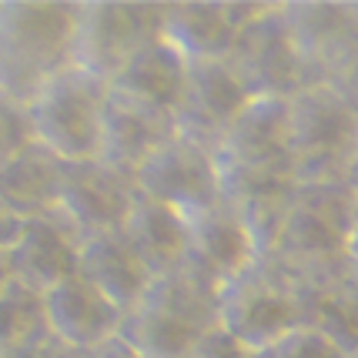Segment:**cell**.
<instances>
[{
    "instance_id": "cell-1",
    "label": "cell",
    "mask_w": 358,
    "mask_h": 358,
    "mask_svg": "<svg viewBox=\"0 0 358 358\" xmlns=\"http://www.w3.org/2000/svg\"><path fill=\"white\" fill-rule=\"evenodd\" d=\"M218 281L185 258L148 281L141 301L121 322V335L144 358H187L204 331L218 325Z\"/></svg>"
},
{
    "instance_id": "cell-2",
    "label": "cell",
    "mask_w": 358,
    "mask_h": 358,
    "mask_svg": "<svg viewBox=\"0 0 358 358\" xmlns=\"http://www.w3.org/2000/svg\"><path fill=\"white\" fill-rule=\"evenodd\" d=\"M78 3H0V91L17 104L74 64Z\"/></svg>"
},
{
    "instance_id": "cell-3",
    "label": "cell",
    "mask_w": 358,
    "mask_h": 358,
    "mask_svg": "<svg viewBox=\"0 0 358 358\" xmlns=\"http://www.w3.org/2000/svg\"><path fill=\"white\" fill-rule=\"evenodd\" d=\"M108 94V80L94 78L78 64L64 67L27 104L34 141L64 164L94 161L101 155V121Z\"/></svg>"
},
{
    "instance_id": "cell-4",
    "label": "cell",
    "mask_w": 358,
    "mask_h": 358,
    "mask_svg": "<svg viewBox=\"0 0 358 358\" xmlns=\"http://www.w3.org/2000/svg\"><path fill=\"white\" fill-rule=\"evenodd\" d=\"M358 141V104L338 87L305 84L288 97V155L295 181L348 178Z\"/></svg>"
},
{
    "instance_id": "cell-5",
    "label": "cell",
    "mask_w": 358,
    "mask_h": 358,
    "mask_svg": "<svg viewBox=\"0 0 358 358\" xmlns=\"http://www.w3.org/2000/svg\"><path fill=\"white\" fill-rule=\"evenodd\" d=\"M305 325V305L278 268L255 258L218 292V328L251 355Z\"/></svg>"
},
{
    "instance_id": "cell-6",
    "label": "cell",
    "mask_w": 358,
    "mask_h": 358,
    "mask_svg": "<svg viewBox=\"0 0 358 358\" xmlns=\"http://www.w3.org/2000/svg\"><path fill=\"white\" fill-rule=\"evenodd\" d=\"M228 64L251 97H295L308 84L285 3H248V17L234 37Z\"/></svg>"
},
{
    "instance_id": "cell-7",
    "label": "cell",
    "mask_w": 358,
    "mask_h": 358,
    "mask_svg": "<svg viewBox=\"0 0 358 358\" xmlns=\"http://www.w3.org/2000/svg\"><path fill=\"white\" fill-rule=\"evenodd\" d=\"M288 27L305 61L308 84L358 91V7L355 3H285ZM358 104V101H355Z\"/></svg>"
},
{
    "instance_id": "cell-8",
    "label": "cell",
    "mask_w": 358,
    "mask_h": 358,
    "mask_svg": "<svg viewBox=\"0 0 358 358\" xmlns=\"http://www.w3.org/2000/svg\"><path fill=\"white\" fill-rule=\"evenodd\" d=\"M164 7L155 3H78L74 64L114 84L127 61L161 34Z\"/></svg>"
},
{
    "instance_id": "cell-9",
    "label": "cell",
    "mask_w": 358,
    "mask_h": 358,
    "mask_svg": "<svg viewBox=\"0 0 358 358\" xmlns=\"http://www.w3.org/2000/svg\"><path fill=\"white\" fill-rule=\"evenodd\" d=\"M134 191L148 201L168 204L178 215L221 201V171L215 148L174 131L134 171Z\"/></svg>"
},
{
    "instance_id": "cell-10",
    "label": "cell",
    "mask_w": 358,
    "mask_h": 358,
    "mask_svg": "<svg viewBox=\"0 0 358 358\" xmlns=\"http://www.w3.org/2000/svg\"><path fill=\"white\" fill-rule=\"evenodd\" d=\"M221 171L292 178L288 155V97H251L215 148Z\"/></svg>"
},
{
    "instance_id": "cell-11",
    "label": "cell",
    "mask_w": 358,
    "mask_h": 358,
    "mask_svg": "<svg viewBox=\"0 0 358 358\" xmlns=\"http://www.w3.org/2000/svg\"><path fill=\"white\" fill-rule=\"evenodd\" d=\"M138 198L134 181L127 174L114 171L101 157L74 161L61 168L57 208L54 215L80 238L101 231H117L124 224L131 204Z\"/></svg>"
},
{
    "instance_id": "cell-12",
    "label": "cell",
    "mask_w": 358,
    "mask_h": 358,
    "mask_svg": "<svg viewBox=\"0 0 358 358\" xmlns=\"http://www.w3.org/2000/svg\"><path fill=\"white\" fill-rule=\"evenodd\" d=\"M251 101L248 87L224 61H187V80L181 104L174 110V124L181 134L201 141L208 148H218L224 131Z\"/></svg>"
},
{
    "instance_id": "cell-13",
    "label": "cell",
    "mask_w": 358,
    "mask_h": 358,
    "mask_svg": "<svg viewBox=\"0 0 358 358\" xmlns=\"http://www.w3.org/2000/svg\"><path fill=\"white\" fill-rule=\"evenodd\" d=\"M174 131L178 124L168 110L110 87L108 104H104V121H101V155L97 157L110 164L114 171L134 178V171Z\"/></svg>"
},
{
    "instance_id": "cell-14",
    "label": "cell",
    "mask_w": 358,
    "mask_h": 358,
    "mask_svg": "<svg viewBox=\"0 0 358 358\" xmlns=\"http://www.w3.org/2000/svg\"><path fill=\"white\" fill-rule=\"evenodd\" d=\"M41 298H44L47 331L71 352H87L94 345L121 335L124 312L101 295L87 278H80L78 271L57 281Z\"/></svg>"
},
{
    "instance_id": "cell-15",
    "label": "cell",
    "mask_w": 358,
    "mask_h": 358,
    "mask_svg": "<svg viewBox=\"0 0 358 358\" xmlns=\"http://www.w3.org/2000/svg\"><path fill=\"white\" fill-rule=\"evenodd\" d=\"M187 224V262L198 265L218 285L231 281L255 262V238L248 224L224 201L185 215Z\"/></svg>"
},
{
    "instance_id": "cell-16",
    "label": "cell",
    "mask_w": 358,
    "mask_h": 358,
    "mask_svg": "<svg viewBox=\"0 0 358 358\" xmlns=\"http://www.w3.org/2000/svg\"><path fill=\"white\" fill-rule=\"evenodd\" d=\"M7 265L20 285L44 295L57 281L71 278L78 271V234L54 211L27 218L14 251L7 255Z\"/></svg>"
},
{
    "instance_id": "cell-17",
    "label": "cell",
    "mask_w": 358,
    "mask_h": 358,
    "mask_svg": "<svg viewBox=\"0 0 358 358\" xmlns=\"http://www.w3.org/2000/svg\"><path fill=\"white\" fill-rule=\"evenodd\" d=\"M78 275L87 278L101 295L114 301L121 312H131L148 288V268L131 248L124 231H101L78 241Z\"/></svg>"
},
{
    "instance_id": "cell-18",
    "label": "cell",
    "mask_w": 358,
    "mask_h": 358,
    "mask_svg": "<svg viewBox=\"0 0 358 358\" xmlns=\"http://www.w3.org/2000/svg\"><path fill=\"white\" fill-rule=\"evenodd\" d=\"M248 17V3H174L164 7L161 34L187 61H224Z\"/></svg>"
},
{
    "instance_id": "cell-19",
    "label": "cell",
    "mask_w": 358,
    "mask_h": 358,
    "mask_svg": "<svg viewBox=\"0 0 358 358\" xmlns=\"http://www.w3.org/2000/svg\"><path fill=\"white\" fill-rule=\"evenodd\" d=\"M185 80H187V57L164 34H157L151 44H144L127 61V67L114 78L110 87L131 94L138 101H148V104L168 110L174 117V110L181 104V94H185Z\"/></svg>"
},
{
    "instance_id": "cell-20",
    "label": "cell",
    "mask_w": 358,
    "mask_h": 358,
    "mask_svg": "<svg viewBox=\"0 0 358 358\" xmlns=\"http://www.w3.org/2000/svg\"><path fill=\"white\" fill-rule=\"evenodd\" d=\"M124 238L131 248L138 251L144 262L148 275H164L178 268L187 258V224L185 215H178L168 204L148 201V198H134L131 211H127L124 224H121Z\"/></svg>"
},
{
    "instance_id": "cell-21",
    "label": "cell",
    "mask_w": 358,
    "mask_h": 358,
    "mask_svg": "<svg viewBox=\"0 0 358 358\" xmlns=\"http://www.w3.org/2000/svg\"><path fill=\"white\" fill-rule=\"evenodd\" d=\"M61 168L64 161H57L34 141L24 151H17L10 161L0 164V201L24 218L50 215L57 208Z\"/></svg>"
},
{
    "instance_id": "cell-22",
    "label": "cell",
    "mask_w": 358,
    "mask_h": 358,
    "mask_svg": "<svg viewBox=\"0 0 358 358\" xmlns=\"http://www.w3.org/2000/svg\"><path fill=\"white\" fill-rule=\"evenodd\" d=\"M44 331V298L34 288L20 285L17 278L10 285H3L0 288V355L14 352Z\"/></svg>"
},
{
    "instance_id": "cell-23",
    "label": "cell",
    "mask_w": 358,
    "mask_h": 358,
    "mask_svg": "<svg viewBox=\"0 0 358 358\" xmlns=\"http://www.w3.org/2000/svg\"><path fill=\"white\" fill-rule=\"evenodd\" d=\"M251 358H345V355H342V348L331 342V338H325L318 328L301 325L292 335H285L281 342L255 352Z\"/></svg>"
},
{
    "instance_id": "cell-24",
    "label": "cell",
    "mask_w": 358,
    "mask_h": 358,
    "mask_svg": "<svg viewBox=\"0 0 358 358\" xmlns=\"http://www.w3.org/2000/svg\"><path fill=\"white\" fill-rule=\"evenodd\" d=\"M27 144H34L27 108L0 91V164L10 161L17 151H24Z\"/></svg>"
},
{
    "instance_id": "cell-25",
    "label": "cell",
    "mask_w": 358,
    "mask_h": 358,
    "mask_svg": "<svg viewBox=\"0 0 358 358\" xmlns=\"http://www.w3.org/2000/svg\"><path fill=\"white\" fill-rule=\"evenodd\" d=\"M187 358H251V352L241 348L231 335H224V331L215 325L211 331H204L201 342L187 352Z\"/></svg>"
},
{
    "instance_id": "cell-26",
    "label": "cell",
    "mask_w": 358,
    "mask_h": 358,
    "mask_svg": "<svg viewBox=\"0 0 358 358\" xmlns=\"http://www.w3.org/2000/svg\"><path fill=\"white\" fill-rule=\"evenodd\" d=\"M24 224H27L24 215H17L14 208H7V204L0 201V258H7V255L14 251L17 238L24 231Z\"/></svg>"
},
{
    "instance_id": "cell-27",
    "label": "cell",
    "mask_w": 358,
    "mask_h": 358,
    "mask_svg": "<svg viewBox=\"0 0 358 358\" xmlns=\"http://www.w3.org/2000/svg\"><path fill=\"white\" fill-rule=\"evenodd\" d=\"M80 358H144V355L127 342L124 335H114V338H108V342L94 345V348H87V352H80Z\"/></svg>"
},
{
    "instance_id": "cell-28",
    "label": "cell",
    "mask_w": 358,
    "mask_h": 358,
    "mask_svg": "<svg viewBox=\"0 0 358 358\" xmlns=\"http://www.w3.org/2000/svg\"><path fill=\"white\" fill-rule=\"evenodd\" d=\"M10 281H14L10 265H7V258H0V288H3V285H10Z\"/></svg>"
},
{
    "instance_id": "cell-29",
    "label": "cell",
    "mask_w": 358,
    "mask_h": 358,
    "mask_svg": "<svg viewBox=\"0 0 358 358\" xmlns=\"http://www.w3.org/2000/svg\"><path fill=\"white\" fill-rule=\"evenodd\" d=\"M54 358H80V352H71V348H61Z\"/></svg>"
}]
</instances>
